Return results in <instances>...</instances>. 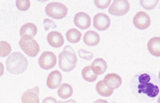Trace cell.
<instances>
[{
  "label": "cell",
  "mask_w": 160,
  "mask_h": 103,
  "mask_svg": "<svg viewBox=\"0 0 160 103\" xmlns=\"http://www.w3.org/2000/svg\"><path fill=\"white\" fill-rule=\"evenodd\" d=\"M135 78L138 79L136 85L138 93H144L149 98H155L158 95L160 91L159 86L157 83L152 82V76L150 74H142L137 75Z\"/></svg>",
  "instance_id": "6da1fadb"
},
{
  "label": "cell",
  "mask_w": 160,
  "mask_h": 103,
  "mask_svg": "<svg viewBox=\"0 0 160 103\" xmlns=\"http://www.w3.org/2000/svg\"><path fill=\"white\" fill-rule=\"evenodd\" d=\"M28 67V60L19 52L12 53L7 59V68L10 74H20Z\"/></svg>",
  "instance_id": "7a4b0ae2"
},
{
  "label": "cell",
  "mask_w": 160,
  "mask_h": 103,
  "mask_svg": "<svg viewBox=\"0 0 160 103\" xmlns=\"http://www.w3.org/2000/svg\"><path fill=\"white\" fill-rule=\"evenodd\" d=\"M78 59L76 53L70 46H66L65 49L59 53L58 66L64 72H70L77 66Z\"/></svg>",
  "instance_id": "3957f363"
},
{
  "label": "cell",
  "mask_w": 160,
  "mask_h": 103,
  "mask_svg": "<svg viewBox=\"0 0 160 103\" xmlns=\"http://www.w3.org/2000/svg\"><path fill=\"white\" fill-rule=\"evenodd\" d=\"M46 15L53 19H62L68 15V8L65 5L58 3V2H52L49 3L45 8Z\"/></svg>",
  "instance_id": "277c9868"
},
{
  "label": "cell",
  "mask_w": 160,
  "mask_h": 103,
  "mask_svg": "<svg viewBox=\"0 0 160 103\" xmlns=\"http://www.w3.org/2000/svg\"><path fill=\"white\" fill-rule=\"evenodd\" d=\"M19 45L24 53L29 57H36L40 51V46L32 38H22L19 41Z\"/></svg>",
  "instance_id": "5b68a950"
},
{
  "label": "cell",
  "mask_w": 160,
  "mask_h": 103,
  "mask_svg": "<svg viewBox=\"0 0 160 103\" xmlns=\"http://www.w3.org/2000/svg\"><path fill=\"white\" fill-rule=\"evenodd\" d=\"M131 8L130 3L127 0H114L112 2L109 8V13L115 16H122L126 15Z\"/></svg>",
  "instance_id": "8992f818"
},
{
  "label": "cell",
  "mask_w": 160,
  "mask_h": 103,
  "mask_svg": "<svg viewBox=\"0 0 160 103\" xmlns=\"http://www.w3.org/2000/svg\"><path fill=\"white\" fill-rule=\"evenodd\" d=\"M39 66L44 70L51 69L57 64V57L51 51L43 52L39 58Z\"/></svg>",
  "instance_id": "52a82bcc"
},
{
  "label": "cell",
  "mask_w": 160,
  "mask_h": 103,
  "mask_svg": "<svg viewBox=\"0 0 160 103\" xmlns=\"http://www.w3.org/2000/svg\"><path fill=\"white\" fill-rule=\"evenodd\" d=\"M133 24L139 30L147 29L150 25V17L145 12H138L133 18Z\"/></svg>",
  "instance_id": "ba28073f"
},
{
  "label": "cell",
  "mask_w": 160,
  "mask_h": 103,
  "mask_svg": "<svg viewBox=\"0 0 160 103\" xmlns=\"http://www.w3.org/2000/svg\"><path fill=\"white\" fill-rule=\"evenodd\" d=\"M94 27L98 30H106L111 25V19L107 15L99 13L94 17Z\"/></svg>",
  "instance_id": "9c48e42d"
},
{
  "label": "cell",
  "mask_w": 160,
  "mask_h": 103,
  "mask_svg": "<svg viewBox=\"0 0 160 103\" xmlns=\"http://www.w3.org/2000/svg\"><path fill=\"white\" fill-rule=\"evenodd\" d=\"M39 93H40V89L38 86H35L34 88L29 89L25 91L22 93V103H40L39 99Z\"/></svg>",
  "instance_id": "30bf717a"
},
{
  "label": "cell",
  "mask_w": 160,
  "mask_h": 103,
  "mask_svg": "<svg viewBox=\"0 0 160 103\" xmlns=\"http://www.w3.org/2000/svg\"><path fill=\"white\" fill-rule=\"evenodd\" d=\"M74 23L79 29L87 30L91 25V18L87 13L79 12L74 17Z\"/></svg>",
  "instance_id": "8fae6325"
},
{
  "label": "cell",
  "mask_w": 160,
  "mask_h": 103,
  "mask_svg": "<svg viewBox=\"0 0 160 103\" xmlns=\"http://www.w3.org/2000/svg\"><path fill=\"white\" fill-rule=\"evenodd\" d=\"M62 81V75L60 74L59 71H53L51 74L48 75L47 78V86L48 88L51 89H57L60 86V83Z\"/></svg>",
  "instance_id": "7c38bea8"
},
{
  "label": "cell",
  "mask_w": 160,
  "mask_h": 103,
  "mask_svg": "<svg viewBox=\"0 0 160 103\" xmlns=\"http://www.w3.org/2000/svg\"><path fill=\"white\" fill-rule=\"evenodd\" d=\"M47 41L53 48H59L64 44L63 36L58 31H51L47 35Z\"/></svg>",
  "instance_id": "4fadbf2b"
},
{
  "label": "cell",
  "mask_w": 160,
  "mask_h": 103,
  "mask_svg": "<svg viewBox=\"0 0 160 103\" xmlns=\"http://www.w3.org/2000/svg\"><path fill=\"white\" fill-rule=\"evenodd\" d=\"M37 34V27L32 22H27L20 29V36L22 38H32Z\"/></svg>",
  "instance_id": "5bb4252c"
},
{
  "label": "cell",
  "mask_w": 160,
  "mask_h": 103,
  "mask_svg": "<svg viewBox=\"0 0 160 103\" xmlns=\"http://www.w3.org/2000/svg\"><path fill=\"white\" fill-rule=\"evenodd\" d=\"M103 82L109 86L110 88L114 90V89L119 88L122 85V77L119 74H109L104 77Z\"/></svg>",
  "instance_id": "9a60e30c"
},
{
  "label": "cell",
  "mask_w": 160,
  "mask_h": 103,
  "mask_svg": "<svg viewBox=\"0 0 160 103\" xmlns=\"http://www.w3.org/2000/svg\"><path fill=\"white\" fill-rule=\"evenodd\" d=\"M83 40H84L85 44H87L88 46L94 47V46L98 45V43L100 42V36L96 31L89 30V31H87L85 33Z\"/></svg>",
  "instance_id": "2e32d148"
},
{
  "label": "cell",
  "mask_w": 160,
  "mask_h": 103,
  "mask_svg": "<svg viewBox=\"0 0 160 103\" xmlns=\"http://www.w3.org/2000/svg\"><path fill=\"white\" fill-rule=\"evenodd\" d=\"M148 49L155 57H160V37H154L148 42Z\"/></svg>",
  "instance_id": "e0dca14e"
},
{
  "label": "cell",
  "mask_w": 160,
  "mask_h": 103,
  "mask_svg": "<svg viewBox=\"0 0 160 103\" xmlns=\"http://www.w3.org/2000/svg\"><path fill=\"white\" fill-rule=\"evenodd\" d=\"M91 67H92L93 71L97 75L98 74H103V73L107 69V64L103 59H96L93 61Z\"/></svg>",
  "instance_id": "ac0fdd59"
},
{
  "label": "cell",
  "mask_w": 160,
  "mask_h": 103,
  "mask_svg": "<svg viewBox=\"0 0 160 103\" xmlns=\"http://www.w3.org/2000/svg\"><path fill=\"white\" fill-rule=\"evenodd\" d=\"M95 89H96V91L98 92V94L103 96V97H109L113 93V89L110 88L109 86L103 82V80H101L97 82Z\"/></svg>",
  "instance_id": "d6986e66"
},
{
  "label": "cell",
  "mask_w": 160,
  "mask_h": 103,
  "mask_svg": "<svg viewBox=\"0 0 160 103\" xmlns=\"http://www.w3.org/2000/svg\"><path fill=\"white\" fill-rule=\"evenodd\" d=\"M82 77L85 81L93 82L96 80L97 74L93 71L91 66H85L82 70Z\"/></svg>",
  "instance_id": "ffe728a7"
},
{
  "label": "cell",
  "mask_w": 160,
  "mask_h": 103,
  "mask_svg": "<svg viewBox=\"0 0 160 103\" xmlns=\"http://www.w3.org/2000/svg\"><path fill=\"white\" fill-rule=\"evenodd\" d=\"M73 94V89L72 87L68 84V83H63L60 85V87L58 90V95L61 98L67 100L68 98L71 97Z\"/></svg>",
  "instance_id": "44dd1931"
},
{
  "label": "cell",
  "mask_w": 160,
  "mask_h": 103,
  "mask_svg": "<svg viewBox=\"0 0 160 103\" xmlns=\"http://www.w3.org/2000/svg\"><path fill=\"white\" fill-rule=\"evenodd\" d=\"M66 37L67 40L71 42V43H78V41H80L82 34L77 29H70L68 30L66 33Z\"/></svg>",
  "instance_id": "7402d4cb"
},
{
  "label": "cell",
  "mask_w": 160,
  "mask_h": 103,
  "mask_svg": "<svg viewBox=\"0 0 160 103\" xmlns=\"http://www.w3.org/2000/svg\"><path fill=\"white\" fill-rule=\"evenodd\" d=\"M11 50H12V48H11L10 44L8 43L7 41L1 40V42H0V56L2 58L7 57L8 55H10Z\"/></svg>",
  "instance_id": "603a6c76"
},
{
  "label": "cell",
  "mask_w": 160,
  "mask_h": 103,
  "mask_svg": "<svg viewBox=\"0 0 160 103\" xmlns=\"http://www.w3.org/2000/svg\"><path fill=\"white\" fill-rule=\"evenodd\" d=\"M140 5L147 10H151L153 8L157 7V5L159 3L158 0H140L139 1Z\"/></svg>",
  "instance_id": "cb8c5ba5"
},
{
  "label": "cell",
  "mask_w": 160,
  "mask_h": 103,
  "mask_svg": "<svg viewBox=\"0 0 160 103\" xmlns=\"http://www.w3.org/2000/svg\"><path fill=\"white\" fill-rule=\"evenodd\" d=\"M15 5H16V7L20 11H26L29 9L31 2H30V0H16Z\"/></svg>",
  "instance_id": "d4e9b609"
},
{
  "label": "cell",
  "mask_w": 160,
  "mask_h": 103,
  "mask_svg": "<svg viewBox=\"0 0 160 103\" xmlns=\"http://www.w3.org/2000/svg\"><path fill=\"white\" fill-rule=\"evenodd\" d=\"M78 55H79L81 59H85V60H91L94 58V54L92 52L85 50V49H79L78 50Z\"/></svg>",
  "instance_id": "484cf974"
},
{
  "label": "cell",
  "mask_w": 160,
  "mask_h": 103,
  "mask_svg": "<svg viewBox=\"0 0 160 103\" xmlns=\"http://www.w3.org/2000/svg\"><path fill=\"white\" fill-rule=\"evenodd\" d=\"M95 7L100 9H105L110 6L111 0H95L94 1Z\"/></svg>",
  "instance_id": "4316f807"
},
{
  "label": "cell",
  "mask_w": 160,
  "mask_h": 103,
  "mask_svg": "<svg viewBox=\"0 0 160 103\" xmlns=\"http://www.w3.org/2000/svg\"><path fill=\"white\" fill-rule=\"evenodd\" d=\"M43 24H44V29L46 31L50 30L51 29H56L57 28V25L56 23L51 21L50 19H44L43 20Z\"/></svg>",
  "instance_id": "83f0119b"
},
{
  "label": "cell",
  "mask_w": 160,
  "mask_h": 103,
  "mask_svg": "<svg viewBox=\"0 0 160 103\" xmlns=\"http://www.w3.org/2000/svg\"><path fill=\"white\" fill-rule=\"evenodd\" d=\"M42 103H58V101H57V100L53 97H46Z\"/></svg>",
  "instance_id": "f1b7e54d"
},
{
  "label": "cell",
  "mask_w": 160,
  "mask_h": 103,
  "mask_svg": "<svg viewBox=\"0 0 160 103\" xmlns=\"http://www.w3.org/2000/svg\"><path fill=\"white\" fill-rule=\"evenodd\" d=\"M58 103H77L75 100H68V101H58Z\"/></svg>",
  "instance_id": "f546056e"
},
{
  "label": "cell",
  "mask_w": 160,
  "mask_h": 103,
  "mask_svg": "<svg viewBox=\"0 0 160 103\" xmlns=\"http://www.w3.org/2000/svg\"><path fill=\"white\" fill-rule=\"evenodd\" d=\"M94 103H108V101H103V100H97L96 101H95Z\"/></svg>",
  "instance_id": "4dcf8cb0"
},
{
  "label": "cell",
  "mask_w": 160,
  "mask_h": 103,
  "mask_svg": "<svg viewBox=\"0 0 160 103\" xmlns=\"http://www.w3.org/2000/svg\"><path fill=\"white\" fill-rule=\"evenodd\" d=\"M158 103H160V96L159 98H158Z\"/></svg>",
  "instance_id": "1f68e13d"
},
{
  "label": "cell",
  "mask_w": 160,
  "mask_h": 103,
  "mask_svg": "<svg viewBox=\"0 0 160 103\" xmlns=\"http://www.w3.org/2000/svg\"><path fill=\"white\" fill-rule=\"evenodd\" d=\"M158 78H159V81H160V72H159V74H158Z\"/></svg>",
  "instance_id": "d6a6232c"
},
{
  "label": "cell",
  "mask_w": 160,
  "mask_h": 103,
  "mask_svg": "<svg viewBox=\"0 0 160 103\" xmlns=\"http://www.w3.org/2000/svg\"><path fill=\"white\" fill-rule=\"evenodd\" d=\"M112 103H115V102H112Z\"/></svg>",
  "instance_id": "836d02e7"
}]
</instances>
